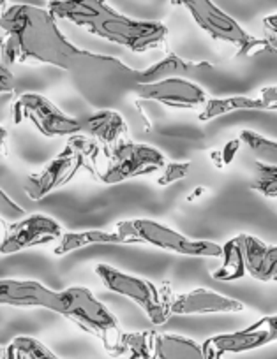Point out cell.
<instances>
[{
	"label": "cell",
	"instance_id": "6da1fadb",
	"mask_svg": "<svg viewBox=\"0 0 277 359\" xmlns=\"http://www.w3.org/2000/svg\"><path fill=\"white\" fill-rule=\"evenodd\" d=\"M4 32V57L8 64H37L67 71L82 83L90 102L112 101L122 92L133 94L136 69L119 58L92 53L75 46L58 29L50 9L30 4H13L0 13Z\"/></svg>",
	"mask_w": 277,
	"mask_h": 359
},
{
	"label": "cell",
	"instance_id": "7a4b0ae2",
	"mask_svg": "<svg viewBox=\"0 0 277 359\" xmlns=\"http://www.w3.org/2000/svg\"><path fill=\"white\" fill-rule=\"evenodd\" d=\"M48 9L57 20L75 23L92 36L119 44L133 53L157 50L168 41L165 23L129 18L113 9L106 0H50Z\"/></svg>",
	"mask_w": 277,
	"mask_h": 359
},
{
	"label": "cell",
	"instance_id": "3957f363",
	"mask_svg": "<svg viewBox=\"0 0 277 359\" xmlns=\"http://www.w3.org/2000/svg\"><path fill=\"white\" fill-rule=\"evenodd\" d=\"M106 150L86 134H75L65 147L48 161L37 172H32L23 182V191L32 201H41L51 192L71 184L79 171H86L98 178L103 168Z\"/></svg>",
	"mask_w": 277,
	"mask_h": 359
},
{
	"label": "cell",
	"instance_id": "277c9868",
	"mask_svg": "<svg viewBox=\"0 0 277 359\" xmlns=\"http://www.w3.org/2000/svg\"><path fill=\"white\" fill-rule=\"evenodd\" d=\"M58 316L67 319L82 331L90 337L98 338L101 341L106 354L112 358L126 355V345H124V334L119 319L103 305L94 292L82 285L58 291Z\"/></svg>",
	"mask_w": 277,
	"mask_h": 359
},
{
	"label": "cell",
	"instance_id": "5b68a950",
	"mask_svg": "<svg viewBox=\"0 0 277 359\" xmlns=\"http://www.w3.org/2000/svg\"><path fill=\"white\" fill-rule=\"evenodd\" d=\"M115 231L122 236L126 245H148L188 257L221 259L223 255V245L207 240H193L152 219L122 220L117 224Z\"/></svg>",
	"mask_w": 277,
	"mask_h": 359
},
{
	"label": "cell",
	"instance_id": "8992f818",
	"mask_svg": "<svg viewBox=\"0 0 277 359\" xmlns=\"http://www.w3.org/2000/svg\"><path fill=\"white\" fill-rule=\"evenodd\" d=\"M172 2L182 6L191 15L196 25L203 32L209 34L214 41L228 43L237 48V55L240 57H252V55L265 53V51L277 55V50L269 39H258V37L251 36L247 30L242 29L237 20L231 18L212 0H172Z\"/></svg>",
	"mask_w": 277,
	"mask_h": 359
},
{
	"label": "cell",
	"instance_id": "52a82bcc",
	"mask_svg": "<svg viewBox=\"0 0 277 359\" xmlns=\"http://www.w3.org/2000/svg\"><path fill=\"white\" fill-rule=\"evenodd\" d=\"M94 271L106 289L131 299L152 324L162 326L168 323L172 317L169 298L173 294L169 282H162L161 285H157L147 278L120 271L110 264H98Z\"/></svg>",
	"mask_w": 277,
	"mask_h": 359
},
{
	"label": "cell",
	"instance_id": "ba28073f",
	"mask_svg": "<svg viewBox=\"0 0 277 359\" xmlns=\"http://www.w3.org/2000/svg\"><path fill=\"white\" fill-rule=\"evenodd\" d=\"M166 162L165 155L155 147L124 140L106 151L98 180L105 185L122 184L127 180L154 175L165 168Z\"/></svg>",
	"mask_w": 277,
	"mask_h": 359
},
{
	"label": "cell",
	"instance_id": "9c48e42d",
	"mask_svg": "<svg viewBox=\"0 0 277 359\" xmlns=\"http://www.w3.org/2000/svg\"><path fill=\"white\" fill-rule=\"evenodd\" d=\"M13 120L15 123L29 122L44 137H71L82 134V118L62 111L46 95L36 92H25L13 102Z\"/></svg>",
	"mask_w": 277,
	"mask_h": 359
},
{
	"label": "cell",
	"instance_id": "30bf717a",
	"mask_svg": "<svg viewBox=\"0 0 277 359\" xmlns=\"http://www.w3.org/2000/svg\"><path fill=\"white\" fill-rule=\"evenodd\" d=\"M64 234L60 224L53 217L34 213L16 222L0 219V254L13 255L29 248L43 247L60 240Z\"/></svg>",
	"mask_w": 277,
	"mask_h": 359
},
{
	"label": "cell",
	"instance_id": "8fae6325",
	"mask_svg": "<svg viewBox=\"0 0 277 359\" xmlns=\"http://www.w3.org/2000/svg\"><path fill=\"white\" fill-rule=\"evenodd\" d=\"M277 341V313L265 316L244 330L210 337L203 341L207 359H223L226 354H244Z\"/></svg>",
	"mask_w": 277,
	"mask_h": 359
},
{
	"label": "cell",
	"instance_id": "7c38bea8",
	"mask_svg": "<svg viewBox=\"0 0 277 359\" xmlns=\"http://www.w3.org/2000/svg\"><path fill=\"white\" fill-rule=\"evenodd\" d=\"M133 94L141 101L157 102L173 109H202L209 101L207 92L188 78H169L154 83H138Z\"/></svg>",
	"mask_w": 277,
	"mask_h": 359
},
{
	"label": "cell",
	"instance_id": "4fadbf2b",
	"mask_svg": "<svg viewBox=\"0 0 277 359\" xmlns=\"http://www.w3.org/2000/svg\"><path fill=\"white\" fill-rule=\"evenodd\" d=\"M244 310L245 305L238 299L205 287L179 292V294H172V298H169V312H172V316L238 313L244 312Z\"/></svg>",
	"mask_w": 277,
	"mask_h": 359
},
{
	"label": "cell",
	"instance_id": "5bb4252c",
	"mask_svg": "<svg viewBox=\"0 0 277 359\" xmlns=\"http://www.w3.org/2000/svg\"><path fill=\"white\" fill-rule=\"evenodd\" d=\"M0 306L13 309H44L58 312V291L37 280L0 278Z\"/></svg>",
	"mask_w": 277,
	"mask_h": 359
},
{
	"label": "cell",
	"instance_id": "9a60e30c",
	"mask_svg": "<svg viewBox=\"0 0 277 359\" xmlns=\"http://www.w3.org/2000/svg\"><path fill=\"white\" fill-rule=\"evenodd\" d=\"M244 254L245 271L258 282H273L277 273V245L262 241L252 234H237Z\"/></svg>",
	"mask_w": 277,
	"mask_h": 359
},
{
	"label": "cell",
	"instance_id": "2e32d148",
	"mask_svg": "<svg viewBox=\"0 0 277 359\" xmlns=\"http://www.w3.org/2000/svg\"><path fill=\"white\" fill-rule=\"evenodd\" d=\"M82 134H86L98 141L106 151L119 144L120 141L129 140V127H127L126 118L115 109H99L86 118H82Z\"/></svg>",
	"mask_w": 277,
	"mask_h": 359
},
{
	"label": "cell",
	"instance_id": "e0dca14e",
	"mask_svg": "<svg viewBox=\"0 0 277 359\" xmlns=\"http://www.w3.org/2000/svg\"><path fill=\"white\" fill-rule=\"evenodd\" d=\"M209 69H212L209 62L186 60V58L179 57V55L169 53L159 62L152 64L150 67L138 71V83H154L169 78L189 79L191 76L198 74L200 71H209Z\"/></svg>",
	"mask_w": 277,
	"mask_h": 359
},
{
	"label": "cell",
	"instance_id": "ac0fdd59",
	"mask_svg": "<svg viewBox=\"0 0 277 359\" xmlns=\"http://www.w3.org/2000/svg\"><path fill=\"white\" fill-rule=\"evenodd\" d=\"M269 106L262 97H247V95H231V97H214L205 102L200 111V122H210L219 116L237 111H269Z\"/></svg>",
	"mask_w": 277,
	"mask_h": 359
},
{
	"label": "cell",
	"instance_id": "d6986e66",
	"mask_svg": "<svg viewBox=\"0 0 277 359\" xmlns=\"http://www.w3.org/2000/svg\"><path fill=\"white\" fill-rule=\"evenodd\" d=\"M92 245H126L119 233H108V231H71V233H64L57 245L53 247V255L62 257L71 252L79 250V248L92 247Z\"/></svg>",
	"mask_w": 277,
	"mask_h": 359
},
{
	"label": "cell",
	"instance_id": "ffe728a7",
	"mask_svg": "<svg viewBox=\"0 0 277 359\" xmlns=\"http://www.w3.org/2000/svg\"><path fill=\"white\" fill-rule=\"evenodd\" d=\"M157 359H207L203 344L182 334L155 333Z\"/></svg>",
	"mask_w": 277,
	"mask_h": 359
},
{
	"label": "cell",
	"instance_id": "44dd1931",
	"mask_svg": "<svg viewBox=\"0 0 277 359\" xmlns=\"http://www.w3.org/2000/svg\"><path fill=\"white\" fill-rule=\"evenodd\" d=\"M223 262L217 269L212 271V278L219 282H233L244 278L245 271V262H244V254H242L240 241L238 236L231 238L226 243L223 245V255H221Z\"/></svg>",
	"mask_w": 277,
	"mask_h": 359
},
{
	"label": "cell",
	"instance_id": "7402d4cb",
	"mask_svg": "<svg viewBox=\"0 0 277 359\" xmlns=\"http://www.w3.org/2000/svg\"><path fill=\"white\" fill-rule=\"evenodd\" d=\"M6 359H62L34 337H16L6 348Z\"/></svg>",
	"mask_w": 277,
	"mask_h": 359
},
{
	"label": "cell",
	"instance_id": "603a6c76",
	"mask_svg": "<svg viewBox=\"0 0 277 359\" xmlns=\"http://www.w3.org/2000/svg\"><path fill=\"white\" fill-rule=\"evenodd\" d=\"M242 144L251 150L255 158L258 162H265V164H277V141L270 140V137L263 136V134L256 133V130L244 129L238 134Z\"/></svg>",
	"mask_w": 277,
	"mask_h": 359
},
{
	"label": "cell",
	"instance_id": "cb8c5ba5",
	"mask_svg": "<svg viewBox=\"0 0 277 359\" xmlns=\"http://www.w3.org/2000/svg\"><path fill=\"white\" fill-rule=\"evenodd\" d=\"M127 359H157L155 358V331H133L124 334Z\"/></svg>",
	"mask_w": 277,
	"mask_h": 359
},
{
	"label": "cell",
	"instance_id": "d4e9b609",
	"mask_svg": "<svg viewBox=\"0 0 277 359\" xmlns=\"http://www.w3.org/2000/svg\"><path fill=\"white\" fill-rule=\"evenodd\" d=\"M255 180L251 184V191L258 192L266 199L277 198V164H265L255 162Z\"/></svg>",
	"mask_w": 277,
	"mask_h": 359
},
{
	"label": "cell",
	"instance_id": "484cf974",
	"mask_svg": "<svg viewBox=\"0 0 277 359\" xmlns=\"http://www.w3.org/2000/svg\"><path fill=\"white\" fill-rule=\"evenodd\" d=\"M191 171V162H166L165 168L161 169V175L157 176L155 184L159 187H168V185L180 182Z\"/></svg>",
	"mask_w": 277,
	"mask_h": 359
},
{
	"label": "cell",
	"instance_id": "4316f807",
	"mask_svg": "<svg viewBox=\"0 0 277 359\" xmlns=\"http://www.w3.org/2000/svg\"><path fill=\"white\" fill-rule=\"evenodd\" d=\"M240 147H242L240 137H235V140L226 141V143H224L219 150L210 151V158H212L214 165L219 169L230 165L231 162L235 161V157H237L238 151H240Z\"/></svg>",
	"mask_w": 277,
	"mask_h": 359
},
{
	"label": "cell",
	"instance_id": "83f0119b",
	"mask_svg": "<svg viewBox=\"0 0 277 359\" xmlns=\"http://www.w3.org/2000/svg\"><path fill=\"white\" fill-rule=\"evenodd\" d=\"M27 217L25 208L18 205L15 199L9 198L2 189H0V219H4L6 222H16V220Z\"/></svg>",
	"mask_w": 277,
	"mask_h": 359
},
{
	"label": "cell",
	"instance_id": "f1b7e54d",
	"mask_svg": "<svg viewBox=\"0 0 277 359\" xmlns=\"http://www.w3.org/2000/svg\"><path fill=\"white\" fill-rule=\"evenodd\" d=\"M15 86V74L8 67V60L4 57V41L0 39V94H13Z\"/></svg>",
	"mask_w": 277,
	"mask_h": 359
},
{
	"label": "cell",
	"instance_id": "f546056e",
	"mask_svg": "<svg viewBox=\"0 0 277 359\" xmlns=\"http://www.w3.org/2000/svg\"><path fill=\"white\" fill-rule=\"evenodd\" d=\"M259 97L266 102L270 109H277V85L273 86H265L259 92Z\"/></svg>",
	"mask_w": 277,
	"mask_h": 359
},
{
	"label": "cell",
	"instance_id": "4dcf8cb0",
	"mask_svg": "<svg viewBox=\"0 0 277 359\" xmlns=\"http://www.w3.org/2000/svg\"><path fill=\"white\" fill-rule=\"evenodd\" d=\"M263 25H265V29L269 30V32L277 34V13L265 16V18H263Z\"/></svg>",
	"mask_w": 277,
	"mask_h": 359
},
{
	"label": "cell",
	"instance_id": "1f68e13d",
	"mask_svg": "<svg viewBox=\"0 0 277 359\" xmlns=\"http://www.w3.org/2000/svg\"><path fill=\"white\" fill-rule=\"evenodd\" d=\"M0 154L8 155V129L0 126Z\"/></svg>",
	"mask_w": 277,
	"mask_h": 359
},
{
	"label": "cell",
	"instance_id": "d6a6232c",
	"mask_svg": "<svg viewBox=\"0 0 277 359\" xmlns=\"http://www.w3.org/2000/svg\"><path fill=\"white\" fill-rule=\"evenodd\" d=\"M205 192H207V189H205V187H198V189H195V192H193V196H189L188 201H195L196 198H200V196L205 194Z\"/></svg>",
	"mask_w": 277,
	"mask_h": 359
},
{
	"label": "cell",
	"instance_id": "836d02e7",
	"mask_svg": "<svg viewBox=\"0 0 277 359\" xmlns=\"http://www.w3.org/2000/svg\"><path fill=\"white\" fill-rule=\"evenodd\" d=\"M6 8H8V0H0V13L4 11Z\"/></svg>",
	"mask_w": 277,
	"mask_h": 359
},
{
	"label": "cell",
	"instance_id": "e575fe53",
	"mask_svg": "<svg viewBox=\"0 0 277 359\" xmlns=\"http://www.w3.org/2000/svg\"><path fill=\"white\" fill-rule=\"evenodd\" d=\"M0 359H6V348L0 347Z\"/></svg>",
	"mask_w": 277,
	"mask_h": 359
}]
</instances>
